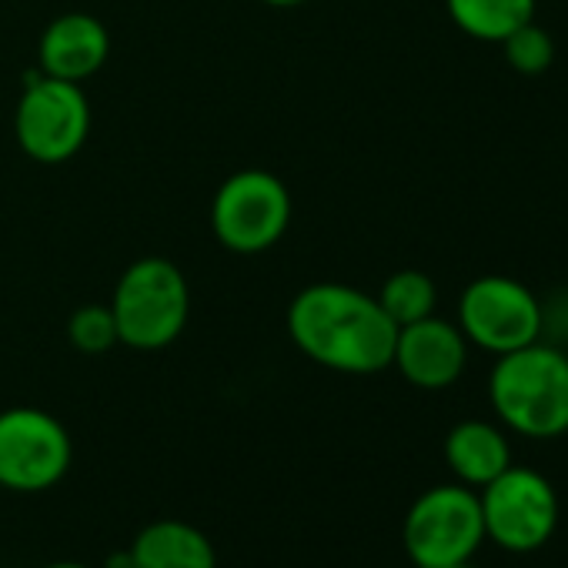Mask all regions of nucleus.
<instances>
[{
    "mask_svg": "<svg viewBox=\"0 0 568 568\" xmlns=\"http://www.w3.org/2000/svg\"><path fill=\"white\" fill-rule=\"evenodd\" d=\"M288 335L298 352L332 372L375 375L395 358L398 325L378 298L348 284H312L288 308Z\"/></svg>",
    "mask_w": 568,
    "mask_h": 568,
    "instance_id": "1",
    "label": "nucleus"
},
{
    "mask_svg": "<svg viewBox=\"0 0 568 568\" xmlns=\"http://www.w3.org/2000/svg\"><path fill=\"white\" fill-rule=\"evenodd\" d=\"M488 398L505 428L545 442L568 432V355L551 345H525L498 355Z\"/></svg>",
    "mask_w": 568,
    "mask_h": 568,
    "instance_id": "2",
    "label": "nucleus"
},
{
    "mask_svg": "<svg viewBox=\"0 0 568 568\" xmlns=\"http://www.w3.org/2000/svg\"><path fill=\"white\" fill-rule=\"evenodd\" d=\"M121 345L161 352L174 345L191 315V288L181 267L168 257H141L121 277L111 298Z\"/></svg>",
    "mask_w": 568,
    "mask_h": 568,
    "instance_id": "3",
    "label": "nucleus"
},
{
    "mask_svg": "<svg viewBox=\"0 0 568 568\" xmlns=\"http://www.w3.org/2000/svg\"><path fill=\"white\" fill-rule=\"evenodd\" d=\"M402 541L418 568L471 561V555L485 541L478 495L462 481L422 491L405 515Z\"/></svg>",
    "mask_w": 568,
    "mask_h": 568,
    "instance_id": "4",
    "label": "nucleus"
},
{
    "mask_svg": "<svg viewBox=\"0 0 568 568\" xmlns=\"http://www.w3.org/2000/svg\"><path fill=\"white\" fill-rule=\"evenodd\" d=\"M292 224V194L261 168L231 174L211 201L214 237L234 254L271 251Z\"/></svg>",
    "mask_w": 568,
    "mask_h": 568,
    "instance_id": "5",
    "label": "nucleus"
},
{
    "mask_svg": "<svg viewBox=\"0 0 568 568\" xmlns=\"http://www.w3.org/2000/svg\"><path fill=\"white\" fill-rule=\"evenodd\" d=\"M91 134V104L81 84L61 78H28L14 114V138L38 164L71 161Z\"/></svg>",
    "mask_w": 568,
    "mask_h": 568,
    "instance_id": "6",
    "label": "nucleus"
},
{
    "mask_svg": "<svg viewBox=\"0 0 568 568\" xmlns=\"http://www.w3.org/2000/svg\"><path fill=\"white\" fill-rule=\"evenodd\" d=\"M478 505L485 538L515 555L541 548L558 528V495L551 481L525 465H508L491 478L481 488Z\"/></svg>",
    "mask_w": 568,
    "mask_h": 568,
    "instance_id": "7",
    "label": "nucleus"
},
{
    "mask_svg": "<svg viewBox=\"0 0 568 568\" xmlns=\"http://www.w3.org/2000/svg\"><path fill=\"white\" fill-rule=\"evenodd\" d=\"M458 328L475 348L508 355L538 342L541 305L521 281L505 274H485L462 292Z\"/></svg>",
    "mask_w": 568,
    "mask_h": 568,
    "instance_id": "8",
    "label": "nucleus"
},
{
    "mask_svg": "<svg viewBox=\"0 0 568 568\" xmlns=\"http://www.w3.org/2000/svg\"><path fill=\"white\" fill-rule=\"evenodd\" d=\"M71 468L68 428L41 408L0 412V488L44 491Z\"/></svg>",
    "mask_w": 568,
    "mask_h": 568,
    "instance_id": "9",
    "label": "nucleus"
},
{
    "mask_svg": "<svg viewBox=\"0 0 568 568\" xmlns=\"http://www.w3.org/2000/svg\"><path fill=\"white\" fill-rule=\"evenodd\" d=\"M392 365L415 388H425V392L448 388L462 378L468 365V338L462 335L458 325L428 315L422 322L398 328Z\"/></svg>",
    "mask_w": 568,
    "mask_h": 568,
    "instance_id": "10",
    "label": "nucleus"
},
{
    "mask_svg": "<svg viewBox=\"0 0 568 568\" xmlns=\"http://www.w3.org/2000/svg\"><path fill=\"white\" fill-rule=\"evenodd\" d=\"M108 54H111L108 28L98 18L78 14V11L51 21L38 44L41 74L61 78L71 84H84L91 74H98L104 68Z\"/></svg>",
    "mask_w": 568,
    "mask_h": 568,
    "instance_id": "11",
    "label": "nucleus"
},
{
    "mask_svg": "<svg viewBox=\"0 0 568 568\" xmlns=\"http://www.w3.org/2000/svg\"><path fill=\"white\" fill-rule=\"evenodd\" d=\"M445 462L455 478L468 488H485L511 465L508 438L491 422H458L445 438Z\"/></svg>",
    "mask_w": 568,
    "mask_h": 568,
    "instance_id": "12",
    "label": "nucleus"
},
{
    "mask_svg": "<svg viewBox=\"0 0 568 568\" xmlns=\"http://www.w3.org/2000/svg\"><path fill=\"white\" fill-rule=\"evenodd\" d=\"M128 551L134 558V568H217V551L211 538L178 518L144 525Z\"/></svg>",
    "mask_w": 568,
    "mask_h": 568,
    "instance_id": "13",
    "label": "nucleus"
},
{
    "mask_svg": "<svg viewBox=\"0 0 568 568\" xmlns=\"http://www.w3.org/2000/svg\"><path fill=\"white\" fill-rule=\"evenodd\" d=\"M448 18L475 41L501 44L511 31L535 21V0H445Z\"/></svg>",
    "mask_w": 568,
    "mask_h": 568,
    "instance_id": "14",
    "label": "nucleus"
},
{
    "mask_svg": "<svg viewBox=\"0 0 568 568\" xmlns=\"http://www.w3.org/2000/svg\"><path fill=\"white\" fill-rule=\"evenodd\" d=\"M435 302H438V292H435V281L425 274V271H415V267H405V271H395L378 292V305L382 312L402 328V325H412V322H422L428 315H435Z\"/></svg>",
    "mask_w": 568,
    "mask_h": 568,
    "instance_id": "15",
    "label": "nucleus"
},
{
    "mask_svg": "<svg viewBox=\"0 0 568 568\" xmlns=\"http://www.w3.org/2000/svg\"><path fill=\"white\" fill-rule=\"evenodd\" d=\"M68 338L81 355H104L114 345H121L111 305H84V308H78L71 315V322H68Z\"/></svg>",
    "mask_w": 568,
    "mask_h": 568,
    "instance_id": "16",
    "label": "nucleus"
},
{
    "mask_svg": "<svg viewBox=\"0 0 568 568\" xmlns=\"http://www.w3.org/2000/svg\"><path fill=\"white\" fill-rule=\"evenodd\" d=\"M501 48H505V61H508L518 74H528V78L548 71L551 61H555V41H551L535 21H528L525 28L511 31V34L501 41Z\"/></svg>",
    "mask_w": 568,
    "mask_h": 568,
    "instance_id": "17",
    "label": "nucleus"
},
{
    "mask_svg": "<svg viewBox=\"0 0 568 568\" xmlns=\"http://www.w3.org/2000/svg\"><path fill=\"white\" fill-rule=\"evenodd\" d=\"M108 568H134V558H131V551H118V555L108 561Z\"/></svg>",
    "mask_w": 568,
    "mask_h": 568,
    "instance_id": "18",
    "label": "nucleus"
},
{
    "mask_svg": "<svg viewBox=\"0 0 568 568\" xmlns=\"http://www.w3.org/2000/svg\"><path fill=\"white\" fill-rule=\"evenodd\" d=\"M261 4H271V8H298V4H308V0H261Z\"/></svg>",
    "mask_w": 568,
    "mask_h": 568,
    "instance_id": "19",
    "label": "nucleus"
},
{
    "mask_svg": "<svg viewBox=\"0 0 568 568\" xmlns=\"http://www.w3.org/2000/svg\"><path fill=\"white\" fill-rule=\"evenodd\" d=\"M48 568H88V565H81V561H54Z\"/></svg>",
    "mask_w": 568,
    "mask_h": 568,
    "instance_id": "20",
    "label": "nucleus"
},
{
    "mask_svg": "<svg viewBox=\"0 0 568 568\" xmlns=\"http://www.w3.org/2000/svg\"><path fill=\"white\" fill-rule=\"evenodd\" d=\"M442 568H471L468 561H458V565H442Z\"/></svg>",
    "mask_w": 568,
    "mask_h": 568,
    "instance_id": "21",
    "label": "nucleus"
}]
</instances>
